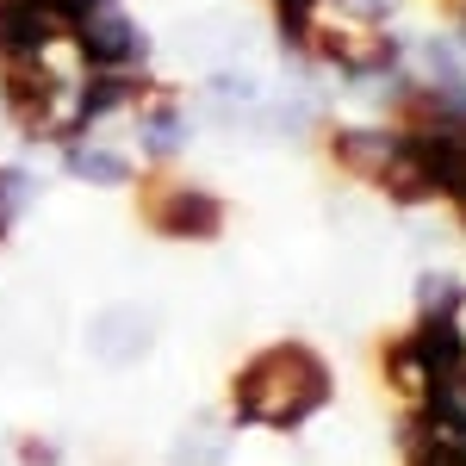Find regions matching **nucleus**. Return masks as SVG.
Returning <instances> with one entry per match:
<instances>
[{"label": "nucleus", "mask_w": 466, "mask_h": 466, "mask_svg": "<svg viewBox=\"0 0 466 466\" xmlns=\"http://www.w3.org/2000/svg\"><path fill=\"white\" fill-rule=\"evenodd\" d=\"M329 404V360L311 342H268L230 380V410L249 430H299Z\"/></svg>", "instance_id": "nucleus-1"}, {"label": "nucleus", "mask_w": 466, "mask_h": 466, "mask_svg": "<svg viewBox=\"0 0 466 466\" xmlns=\"http://www.w3.org/2000/svg\"><path fill=\"white\" fill-rule=\"evenodd\" d=\"M75 56L94 75H137V63L149 56L144 25L118 6V0H75Z\"/></svg>", "instance_id": "nucleus-2"}, {"label": "nucleus", "mask_w": 466, "mask_h": 466, "mask_svg": "<svg viewBox=\"0 0 466 466\" xmlns=\"http://www.w3.org/2000/svg\"><path fill=\"white\" fill-rule=\"evenodd\" d=\"M137 218H144L156 237H175V243H212L224 230V199L212 187H193V180H168L149 175L137 187Z\"/></svg>", "instance_id": "nucleus-3"}, {"label": "nucleus", "mask_w": 466, "mask_h": 466, "mask_svg": "<svg viewBox=\"0 0 466 466\" xmlns=\"http://www.w3.org/2000/svg\"><path fill=\"white\" fill-rule=\"evenodd\" d=\"M75 32V0H0V69L63 50Z\"/></svg>", "instance_id": "nucleus-4"}, {"label": "nucleus", "mask_w": 466, "mask_h": 466, "mask_svg": "<svg viewBox=\"0 0 466 466\" xmlns=\"http://www.w3.org/2000/svg\"><path fill=\"white\" fill-rule=\"evenodd\" d=\"M329 156H336L349 175L386 187V180L398 175V162H404V131H336V137H329Z\"/></svg>", "instance_id": "nucleus-5"}, {"label": "nucleus", "mask_w": 466, "mask_h": 466, "mask_svg": "<svg viewBox=\"0 0 466 466\" xmlns=\"http://www.w3.org/2000/svg\"><path fill=\"white\" fill-rule=\"evenodd\" d=\"M63 168H69L81 187H125L131 180V156L125 149H106L94 131H81L63 144Z\"/></svg>", "instance_id": "nucleus-6"}, {"label": "nucleus", "mask_w": 466, "mask_h": 466, "mask_svg": "<svg viewBox=\"0 0 466 466\" xmlns=\"http://www.w3.org/2000/svg\"><path fill=\"white\" fill-rule=\"evenodd\" d=\"M137 131H144V156L149 162H168V156H180V144H187V118H180V106H168V100H156Z\"/></svg>", "instance_id": "nucleus-7"}, {"label": "nucleus", "mask_w": 466, "mask_h": 466, "mask_svg": "<svg viewBox=\"0 0 466 466\" xmlns=\"http://www.w3.org/2000/svg\"><path fill=\"white\" fill-rule=\"evenodd\" d=\"M280 6V32H287V44H311V25H318L323 0H274Z\"/></svg>", "instance_id": "nucleus-8"}, {"label": "nucleus", "mask_w": 466, "mask_h": 466, "mask_svg": "<svg viewBox=\"0 0 466 466\" xmlns=\"http://www.w3.org/2000/svg\"><path fill=\"white\" fill-rule=\"evenodd\" d=\"M25 199H32V180L19 168H0V237L13 230V218L25 212Z\"/></svg>", "instance_id": "nucleus-9"}]
</instances>
